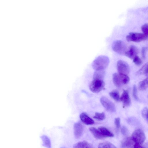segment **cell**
Instances as JSON below:
<instances>
[{
  "label": "cell",
  "mask_w": 148,
  "mask_h": 148,
  "mask_svg": "<svg viewBox=\"0 0 148 148\" xmlns=\"http://www.w3.org/2000/svg\"><path fill=\"white\" fill-rule=\"evenodd\" d=\"M114 123L117 128H119L120 125V119L119 117H117L115 119Z\"/></svg>",
  "instance_id": "f1b7e54d"
},
{
  "label": "cell",
  "mask_w": 148,
  "mask_h": 148,
  "mask_svg": "<svg viewBox=\"0 0 148 148\" xmlns=\"http://www.w3.org/2000/svg\"><path fill=\"white\" fill-rule=\"evenodd\" d=\"M143 147L145 148H148V142L146 143L144 145Z\"/></svg>",
  "instance_id": "1f68e13d"
},
{
  "label": "cell",
  "mask_w": 148,
  "mask_h": 148,
  "mask_svg": "<svg viewBox=\"0 0 148 148\" xmlns=\"http://www.w3.org/2000/svg\"><path fill=\"white\" fill-rule=\"evenodd\" d=\"M138 86V88L140 90H145L148 87V77L140 82Z\"/></svg>",
  "instance_id": "d6986e66"
},
{
  "label": "cell",
  "mask_w": 148,
  "mask_h": 148,
  "mask_svg": "<svg viewBox=\"0 0 148 148\" xmlns=\"http://www.w3.org/2000/svg\"><path fill=\"white\" fill-rule=\"evenodd\" d=\"M141 113L143 117L148 123V108L146 107L144 108Z\"/></svg>",
  "instance_id": "603a6c76"
},
{
  "label": "cell",
  "mask_w": 148,
  "mask_h": 148,
  "mask_svg": "<svg viewBox=\"0 0 148 148\" xmlns=\"http://www.w3.org/2000/svg\"><path fill=\"white\" fill-rule=\"evenodd\" d=\"M100 100L101 104L107 110L111 112H114L116 111L115 105L107 97H102Z\"/></svg>",
  "instance_id": "52a82bcc"
},
{
  "label": "cell",
  "mask_w": 148,
  "mask_h": 148,
  "mask_svg": "<svg viewBox=\"0 0 148 148\" xmlns=\"http://www.w3.org/2000/svg\"><path fill=\"white\" fill-rule=\"evenodd\" d=\"M93 118L99 120H103L105 119V115L103 112H96Z\"/></svg>",
  "instance_id": "7402d4cb"
},
{
  "label": "cell",
  "mask_w": 148,
  "mask_h": 148,
  "mask_svg": "<svg viewBox=\"0 0 148 148\" xmlns=\"http://www.w3.org/2000/svg\"><path fill=\"white\" fill-rule=\"evenodd\" d=\"M137 75L145 74L148 76V62L144 65L136 73Z\"/></svg>",
  "instance_id": "ac0fdd59"
},
{
  "label": "cell",
  "mask_w": 148,
  "mask_h": 148,
  "mask_svg": "<svg viewBox=\"0 0 148 148\" xmlns=\"http://www.w3.org/2000/svg\"><path fill=\"white\" fill-rule=\"evenodd\" d=\"M99 148H116V147L112 143L108 142L100 143L98 145Z\"/></svg>",
  "instance_id": "ffe728a7"
},
{
  "label": "cell",
  "mask_w": 148,
  "mask_h": 148,
  "mask_svg": "<svg viewBox=\"0 0 148 148\" xmlns=\"http://www.w3.org/2000/svg\"><path fill=\"white\" fill-rule=\"evenodd\" d=\"M105 75L104 70H95L93 77V79H103Z\"/></svg>",
  "instance_id": "e0dca14e"
},
{
  "label": "cell",
  "mask_w": 148,
  "mask_h": 148,
  "mask_svg": "<svg viewBox=\"0 0 148 148\" xmlns=\"http://www.w3.org/2000/svg\"><path fill=\"white\" fill-rule=\"evenodd\" d=\"M105 84L103 79H93L90 85V90L94 93H98L104 88Z\"/></svg>",
  "instance_id": "7a4b0ae2"
},
{
  "label": "cell",
  "mask_w": 148,
  "mask_h": 148,
  "mask_svg": "<svg viewBox=\"0 0 148 148\" xmlns=\"http://www.w3.org/2000/svg\"><path fill=\"white\" fill-rule=\"evenodd\" d=\"M113 82L116 87H119L122 84L121 79L119 74L114 73L113 75Z\"/></svg>",
  "instance_id": "4fadbf2b"
},
{
  "label": "cell",
  "mask_w": 148,
  "mask_h": 148,
  "mask_svg": "<svg viewBox=\"0 0 148 148\" xmlns=\"http://www.w3.org/2000/svg\"><path fill=\"white\" fill-rule=\"evenodd\" d=\"M117 67L119 74L127 75L130 71L129 65L126 62L122 60H119L117 63Z\"/></svg>",
  "instance_id": "8992f818"
},
{
  "label": "cell",
  "mask_w": 148,
  "mask_h": 148,
  "mask_svg": "<svg viewBox=\"0 0 148 148\" xmlns=\"http://www.w3.org/2000/svg\"><path fill=\"white\" fill-rule=\"evenodd\" d=\"M89 130L96 138L101 139L105 138L98 129H97L94 127H91L90 128Z\"/></svg>",
  "instance_id": "2e32d148"
},
{
  "label": "cell",
  "mask_w": 148,
  "mask_h": 148,
  "mask_svg": "<svg viewBox=\"0 0 148 148\" xmlns=\"http://www.w3.org/2000/svg\"><path fill=\"white\" fill-rule=\"evenodd\" d=\"M141 29L143 33L148 36V23H145L141 27Z\"/></svg>",
  "instance_id": "d4e9b609"
},
{
  "label": "cell",
  "mask_w": 148,
  "mask_h": 148,
  "mask_svg": "<svg viewBox=\"0 0 148 148\" xmlns=\"http://www.w3.org/2000/svg\"><path fill=\"white\" fill-rule=\"evenodd\" d=\"M83 131V127L79 122L75 123L74 126V133L75 137L79 138L82 136Z\"/></svg>",
  "instance_id": "30bf717a"
},
{
  "label": "cell",
  "mask_w": 148,
  "mask_h": 148,
  "mask_svg": "<svg viewBox=\"0 0 148 148\" xmlns=\"http://www.w3.org/2000/svg\"><path fill=\"white\" fill-rule=\"evenodd\" d=\"M131 137L136 144L141 145L145 141V136L143 131L141 129H138L133 133Z\"/></svg>",
  "instance_id": "277c9868"
},
{
  "label": "cell",
  "mask_w": 148,
  "mask_h": 148,
  "mask_svg": "<svg viewBox=\"0 0 148 148\" xmlns=\"http://www.w3.org/2000/svg\"><path fill=\"white\" fill-rule=\"evenodd\" d=\"M133 62L137 66L141 65L142 62L140 58L137 56L135 57L133 59Z\"/></svg>",
  "instance_id": "484cf974"
},
{
  "label": "cell",
  "mask_w": 148,
  "mask_h": 148,
  "mask_svg": "<svg viewBox=\"0 0 148 148\" xmlns=\"http://www.w3.org/2000/svg\"><path fill=\"white\" fill-rule=\"evenodd\" d=\"M121 131L122 134L124 136L127 135L128 133V131L126 127L124 126L122 127Z\"/></svg>",
  "instance_id": "83f0119b"
},
{
  "label": "cell",
  "mask_w": 148,
  "mask_h": 148,
  "mask_svg": "<svg viewBox=\"0 0 148 148\" xmlns=\"http://www.w3.org/2000/svg\"><path fill=\"white\" fill-rule=\"evenodd\" d=\"M147 49V47H143L142 49L141 54L143 58L145 59L146 57V52Z\"/></svg>",
  "instance_id": "f546056e"
},
{
  "label": "cell",
  "mask_w": 148,
  "mask_h": 148,
  "mask_svg": "<svg viewBox=\"0 0 148 148\" xmlns=\"http://www.w3.org/2000/svg\"><path fill=\"white\" fill-rule=\"evenodd\" d=\"M112 48L114 51L120 55H125L127 50L126 44L121 40L114 41L112 44Z\"/></svg>",
  "instance_id": "3957f363"
},
{
  "label": "cell",
  "mask_w": 148,
  "mask_h": 148,
  "mask_svg": "<svg viewBox=\"0 0 148 148\" xmlns=\"http://www.w3.org/2000/svg\"><path fill=\"white\" fill-rule=\"evenodd\" d=\"M80 118L81 121L86 125H90L94 123L93 120L84 112L80 114Z\"/></svg>",
  "instance_id": "7c38bea8"
},
{
  "label": "cell",
  "mask_w": 148,
  "mask_h": 148,
  "mask_svg": "<svg viewBox=\"0 0 148 148\" xmlns=\"http://www.w3.org/2000/svg\"><path fill=\"white\" fill-rule=\"evenodd\" d=\"M43 140L44 143L47 146H50V141L49 139L46 136H43Z\"/></svg>",
  "instance_id": "4dcf8cb0"
},
{
  "label": "cell",
  "mask_w": 148,
  "mask_h": 148,
  "mask_svg": "<svg viewBox=\"0 0 148 148\" xmlns=\"http://www.w3.org/2000/svg\"><path fill=\"white\" fill-rule=\"evenodd\" d=\"M148 37L143 33L131 32L127 36L126 39L128 42H139L146 40Z\"/></svg>",
  "instance_id": "5b68a950"
},
{
  "label": "cell",
  "mask_w": 148,
  "mask_h": 148,
  "mask_svg": "<svg viewBox=\"0 0 148 148\" xmlns=\"http://www.w3.org/2000/svg\"><path fill=\"white\" fill-rule=\"evenodd\" d=\"M136 143L131 137L124 138L121 143V148H134Z\"/></svg>",
  "instance_id": "ba28073f"
},
{
  "label": "cell",
  "mask_w": 148,
  "mask_h": 148,
  "mask_svg": "<svg viewBox=\"0 0 148 148\" xmlns=\"http://www.w3.org/2000/svg\"><path fill=\"white\" fill-rule=\"evenodd\" d=\"M119 74L121 77L122 84H126L129 82L130 79L127 75Z\"/></svg>",
  "instance_id": "cb8c5ba5"
},
{
  "label": "cell",
  "mask_w": 148,
  "mask_h": 148,
  "mask_svg": "<svg viewBox=\"0 0 148 148\" xmlns=\"http://www.w3.org/2000/svg\"><path fill=\"white\" fill-rule=\"evenodd\" d=\"M138 53V48L135 46L132 45L130 46L128 50H127L125 55L131 59H133L137 56Z\"/></svg>",
  "instance_id": "9c48e42d"
},
{
  "label": "cell",
  "mask_w": 148,
  "mask_h": 148,
  "mask_svg": "<svg viewBox=\"0 0 148 148\" xmlns=\"http://www.w3.org/2000/svg\"><path fill=\"white\" fill-rule=\"evenodd\" d=\"M110 96L116 101L120 100V97L119 92L116 91H113L109 92Z\"/></svg>",
  "instance_id": "44dd1931"
},
{
  "label": "cell",
  "mask_w": 148,
  "mask_h": 148,
  "mask_svg": "<svg viewBox=\"0 0 148 148\" xmlns=\"http://www.w3.org/2000/svg\"><path fill=\"white\" fill-rule=\"evenodd\" d=\"M120 100L122 102L123 105L125 106H129L131 103V100L128 91L124 90L120 97Z\"/></svg>",
  "instance_id": "8fae6325"
},
{
  "label": "cell",
  "mask_w": 148,
  "mask_h": 148,
  "mask_svg": "<svg viewBox=\"0 0 148 148\" xmlns=\"http://www.w3.org/2000/svg\"><path fill=\"white\" fill-rule=\"evenodd\" d=\"M109 62V58L107 56H100L93 60L92 66L95 70H105L108 67Z\"/></svg>",
  "instance_id": "6da1fadb"
},
{
  "label": "cell",
  "mask_w": 148,
  "mask_h": 148,
  "mask_svg": "<svg viewBox=\"0 0 148 148\" xmlns=\"http://www.w3.org/2000/svg\"><path fill=\"white\" fill-rule=\"evenodd\" d=\"M133 95L134 98L136 100H138V98L137 95V90L135 85H134L133 88Z\"/></svg>",
  "instance_id": "4316f807"
},
{
  "label": "cell",
  "mask_w": 148,
  "mask_h": 148,
  "mask_svg": "<svg viewBox=\"0 0 148 148\" xmlns=\"http://www.w3.org/2000/svg\"><path fill=\"white\" fill-rule=\"evenodd\" d=\"M73 147L77 148H92V146L86 141L78 142L74 145Z\"/></svg>",
  "instance_id": "5bb4252c"
},
{
  "label": "cell",
  "mask_w": 148,
  "mask_h": 148,
  "mask_svg": "<svg viewBox=\"0 0 148 148\" xmlns=\"http://www.w3.org/2000/svg\"><path fill=\"white\" fill-rule=\"evenodd\" d=\"M98 129L105 138L106 137H112L114 136L112 133L104 127H100L98 128Z\"/></svg>",
  "instance_id": "9a60e30c"
}]
</instances>
